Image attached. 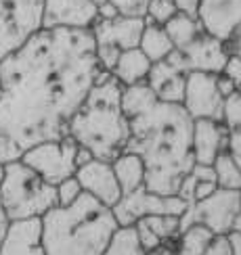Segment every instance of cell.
I'll use <instances>...</instances> for the list:
<instances>
[{"label":"cell","instance_id":"1","mask_svg":"<svg viewBox=\"0 0 241 255\" xmlns=\"http://www.w3.org/2000/svg\"><path fill=\"white\" fill-rule=\"evenodd\" d=\"M101 71L90 29L42 27L0 61V134L23 151L67 136Z\"/></svg>","mask_w":241,"mask_h":255},{"label":"cell","instance_id":"2","mask_svg":"<svg viewBox=\"0 0 241 255\" xmlns=\"http://www.w3.org/2000/svg\"><path fill=\"white\" fill-rule=\"evenodd\" d=\"M130 138L124 151L145 163V188L157 195H176L193 167V118L183 105L157 99L145 111L128 118Z\"/></svg>","mask_w":241,"mask_h":255},{"label":"cell","instance_id":"3","mask_svg":"<svg viewBox=\"0 0 241 255\" xmlns=\"http://www.w3.org/2000/svg\"><path fill=\"white\" fill-rule=\"evenodd\" d=\"M71 136L92 157L111 161L130 138V126L122 111V84L109 71H101L86 101L67 126Z\"/></svg>","mask_w":241,"mask_h":255},{"label":"cell","instance_id":"4","mask_svg":"<svg viewBox=\"0 0 241 255\" xmlns=\"http://www.w3.org/2000/svg\"><path fill=\"white\" fill-rule=\"evenodd\" d=\"M40 220L44 255H103L118 228L113 211L86 193L67 207L55 205Z\"/></svg>","mask_w":241,"mask_h":255},{"label":"cell","instance_id":"5","mask_svg":"<svg viewBox=\"0 0 241 255\" xmlns=\"http://www.w3.org/2000/svg\"><path fill=\"white\" fill-rule=\"evenodd\" d=\"M57 205V190L46 180H42L23 161L2 165L0 178V209L8 220L42 218Z\"/></svg>","mask_w":241,"mask_h":255},{"label":"cell","instance_id":"6","mask_svg":"<svg viewBox=\"0 0 241 255\" xmlns=\"http://www.w3.org/2000/svg\"><path fill=\"white\" fill-rule=\"evenodd\" d=\"M44 0H0V61L42 29Z\"/></svg>","mask_w":241,"mask_h":255},{"label":"cell","instance_id":"7","mask_svg":"<svg viewBox=\"0 0 241 255\" xmlns=\"http://www.w3.org/2000/svg\"><path fill=\"white\" fill-rule=\"evenodd\" d=\"M78 148L80 144L71 136H63L57 140H44L25 148L21 155V161L29 165L42 180L57 186L61 180L76 174Z\"/></svg>","mask_w":241,"mask_h":255},{"label":"cell","instance_id":"8","mask_svg":"<svg viewBox=\"0 0 241 255\" xmlns=\"http://www.w3.org/2000/svg\"><path fill=\"white\" fill-rule=\"evenodd\" d=\"M241 209V190L216 188L212 195L189 203L185 214L178 218V228L191 224H204L214 235H229L233 230V222ZM178 230V232H181Z\"/></svg>","mask_w":241,"mask_h":255},{"label":"cell","instance_id":"9","mask_svg":"<svg viewBox=\"0 0 241 255\" xmlns=\"http://www.w3.org/2000/svg\"><path fill=\"white\" fill-rule=\"evenodd\" d=\"M187 209V203L178 195H157L145 186L134 193L122 195V199L111 207L118 226H134L145 216H178Z\"/></svg>","mask_w":241,"mask_h":255},{"label":"cell","instance_id":"10","mask_svg":"<svg viewBox=\"0 0 241 255\" xmlns=\"http://www.w3.org/2000/svg\"><path fill=\"white\" fill-rule=\"evenodd\" d=\"M218 73L187 71L183 107L193 120H223L225 97L216 86Z\"/></svg>","mask_w":241,"mask_h":255},{"label":"cell","instance_id":"11","mask_svg":"<svg viewBox=\"0 0 241 255\" xmlns=\"http://www.w3.org/2000/svg\"><path fill=\"white\" fill-rule=\"evenodd\" d=\"M73 176L78 178L84 193L90 195L92 199H97L105 207L111 209L122 199V190H120L118 180H115L111 161L92 157L90 161L80 165Z\"/></svg>","mask_w":241,"mask_h":255},{"label":"cell","instance_id":"12","mask_svg":"<svg viewBox=\"0 0 241 255\" xmlns=\"http://www.w3.org/2000/svg\"><path fill=\"white\" fill-rule=\"evenodd\" d=\"M97 19V4L92 0H44L42 27L90 29Z\"/></svg>","mask_w":241,"mask_h":255},{"label":"cell","instance_id":"13","mask_svg":"<svg viewBox=\"0 0 241 255\" xmlns=\"http://www.w3.org/2000/svg\"><path fill=\"white\" fill-rule=\"evenodd\" d=\"M231 52L227 50L225 42L210 34H204L195 38L187 48L178 50L181 65L187 71H206V73H220L227 57Z\"/></svg>","mask_w":241,"mask_h":255},{"label":"cell","instance_id":"14","mask_svg":"<svg viewBox=\"0 0 241 255\" xmlns=\"http://www.w3.org/2000/svg\"><path fill=\"white\" fill-rule=\"evenodd\" d=\"M143 27H145V17L118 15L113 19H97L92 23L90 31L97 44L126 50V48L139 46Z\"/></svg>","mask_w":241,"mask_h":255},{"label":"cell","instance_id":"15","mask_svg":"<svg viewBox=\"0 0 241 255\" xmlns=\"http://www.w3.org/2000/svg\"><path fill=\"white\" fill-rule=\"evenodd\" d=\"M0 255H44L42 245V220H13L4 237Z\"/></svg>","mask_w":241,"mask_h":255},{"label":"cell","instance_id":"16","mask_svg":"<svg viewBox=\"0 0 241 255\" xmlns=\"http://www.w3.org/2000/svg\"><path fill=\"white\" fill-rule=\"evenodd\" d=\"M227 148V128L218 120H193V159L212 165Z\"/></svg>","mask_w":241,"mask_h":255},{"label":"cell","instance_id":"17","mask_svg":"<svg viewBox=\"0 0 241 255\" xmlns=\"http://www.w3.org/2000/svg\"><path fill=\"white\" fill-rule=\"evenodd\" d=\"M141 245L151 251L166 241L178 237V216H145L134 224Z\"/></svg>","mask_w":241,"mask_h":255},{"label":"cell","instance_id":"18","mask_svg":"<svg viewBox=\"0 0 241 255\" xmlns=\"http://www.w3.org/2000/svg\"><path fill=\"white\" fill-rule=\"evenodd\" d=\"M151 65L153 63L145 57V52L139 46L126 48V50L120 52L118 61H115V65L111 69V76L118 80L122 86H132V84L147 82Z\"/></svg>","mask_w":241,"mask_h":255},{"label":"cell","instance_id":"19","mask_svg":"<svg viewBox=\"0 0 241 255\" xmlns=\"http://www.w3.org/2000/svg\"><path fill=\"white\" fill-rule=\"evenodd\" d=\"M111 167H113L115 180L120 184L122 195L134 193V190L145 186V163L136 153L122 151L120 155H115L111 159Z\"/></svg>","mask_w":241,"mask_h":255},{"label":"cell","instance_id":"20","mask_svg":"<svg viewBox=\"0 0 241 255\" xmlns=\"http://www.w3.org/2000/svg\"><path fill=\"white\" fill-rule=\"evenodd\" d=\"M227 128V148L225 151L237 161L241 167V97L235 92L225 99L223 120Z\"/></svg>","mask_w":241,"mask_h":255},{"label":"cell","instance_id":"21","mask_svg":"<svg viewBox=\"0 0 241 255\" xmlns=\"http://www.w3.org/2000/svg\"><path fill=\"white\" fill-rule=\"evenodd\" d=\"M164 29H166L168 38L172 40L174 50L187 48L195 38H199L204 34V27L199 23V19L193 15L183 13V10H178L172 19H168L164 23Z\"/></svg>","mask_w":241,"mask_h":255},{"label":"cell","instance_id":"22","mask_svg":"<svg viewBox=\"0 0 241 255\" xmlns=\"http://www.w3.org/2000/svg\"><path fill=\"white\" fill-rule=\"evenodd\" d=\"M139 48L145 52V57L151 63H160V61L170 57V52L174 50V44H172V40L168 38L164 25L145 21L143 34L139 40Z\"/></svg>","mask_w":241,"mask_h":255},{"label":"cell","instance_id":"23","mask_svg":"<svg viewBox=\"0 0 241 255\" xmlns=\"http://www.w3.org/2000/svg\"><path fill=\"white\" fill-rule=\"evenodd\" d=\"M214 232L204 224H191L183 228L176 237V255H204Z\"/></svg>","mask_w":241,"mask_h":255},{"label":"cell","instance_id":"24","mask_svg":"<svg viewBox=\"0 0 241 255\" xmlns=\"http://www.w3.org/2000/svg\"><path fill=\"white\" fill-rule=\"evenodd\" d=\"M145 253L147 251L141 245L134 226H118L103 249V255H145Z\"/></svg>","mask_w":241,"mask_h":255},{"label":"cell","instance_id":"25","mask_svg":"<svg viewBox=\"0 0 241 255\" xmlns=\"http://www.w3.org/2000/svg\"><path fill=\"white\" fill-rule=\"evenodd\" d=\"M155 101H157L155 92L151 90V86L147 82L132 84V86H122V111L126 115V120L145 111Z\"/></svg>","mask_w":241,"mask_h":255},{"label":"cell","instance_id":"26","mask_svg":"<svg viewBox=\"0 0 241 255\" xmlns=\"http://www.w3.org/2000/svg\"><path fill=\"white\" fill-rule=\"evenodd\" d=\"M212 167H214V174H216L218 188L241 190V167L237 165V161L227 151H223L214 159Z\"/></svg>","mask_w":241,"mask_h":255},{"label":"cell","instance_id":"27","mask_svg":"<svg viewBox=\"0 0 241 255\" xmlns=\"http://www.w3.org/2000/svg\"><path fill=\"white\" fill-rule=\"evenodd\" d=\"M178 13V6L174 0H149L145 10V21L149 23L164 25L168 19H172Z\"/></svg>","mask_w":241,"mask_h":255},{"label":"cell","instance_id":"28","mask_svg":"<svg viewBox=\"0 0 241 255\" xmlns=\"http://www.w3.org/2000/svg\"><path fill=\"white\" fill-rule=\"evenodd\" d=\"M155 97L164 101V103H174V105H183L185 97V76H174L172 80H168L164 86L155 90Z\"/></svg>","mask_w":241,"mask_h":255},{"label":"cell","instance_id":"29","mask_svg":"<svg viewBox=\"0 0 241 255\" xmlns=\"http://www.w3.org/2000/svg\"><path fill=\"white\" fill-rule=\"evenodd\" d=\"M55 190H57V205H61V207H67L71 203H76V201L80 199V195L84 193L76 176H69L65 180H61V182L55 186Z\"/></svg>","mask_w":241,"mask_h":255},{"label":"cell","instance_id":"30","mask_svg":"<svg viewBox=\"0 0 241 255\" xmlns=\"http://www.w3.org/2000/svg\"><path fill=\"white\" fill-rule=\"evenodd\" d=\"M21 155H23V148H21V146L13 140V138L0 134V165L19 161Z\"/></svg>","mask_w":241,"mask_h":255},{"label":"cell","instance_id":"31","mask_svg":"<svg viewBox=\"0 0 241 255\" xmlns=\"http://www.w3.org/2000/svg\"><path fill=\"white\" fill-rule=\"evenodd\" d=\"M223 76H227L229 80H233L235 84L241 82V55H235V52H231L227 57L225 65H223Z\"/></svg>","mask_w":241,"mask_h":255},{"label":"cell","instance_id":"32","mask_svg":"<svg viewBox=\"0 0 241 255\" xmlns=\"http://www.w3.org/2000/svg\"><path fill=\"white\" fill-rule=\"evenodd\" d=\"M204 255H231V241L229 235H214L208 243Z\"/></svg>","mask_w":241,"mask_h":255},{"label":"cell","instance_id":"33","mask_svg":"<svg viewBox=\"0 0 241 255\" xmlns=\"http://www.w3.org/2000/svg\"><path fill=\"white\" fill-rule=\"evenodd\" d=\"M216 86H218V92L223 94L225 99L231 97V94H235V90H237V84L233 80H229L227 76H223V73L216 76Z\"/></svg>","mask_w":241,"mask_h":255},{"label":"cell","instance_id":"34","mask_svg":"<svg viewBox=\"0 0 241 255\" xmlns=\"http://www.w3.org/2000/svg\"><path fill=\"white\" fill-rule=\"evenodd\" d=\"M174 241H176V239L166 241V243H162V245H157L155 249L147 251L145 255H176V243H174Z\"/></svg>","mask_w":241,"mask_h":255},{"label":"cell","instance_id":"35","mask_svg":"<svg viewBox=\"0 0 241 255\" xmlns=\"http://www.w3.org/2000/svg\"><path fill=\"white\" fill-rule=\"evenodd\" d=\"M178 10H183V13L187 15H193L197 17V4H199V0H174Z\"/></svg>","mask_w":241,"mask_h":255},{"label":"cell","instance_id":"36","mask_svg":"<svg viewBox=\"0 0 241 255\" xmlns=\"http://www.w3.org/2000/svg\"><path fill=\"white\" fill-rule=\"evenodd\" d=\"M97 13H99V19H113V17H118L120 13H118V8H115L109 0L105 4H101V6H97Z\"/></svg>","mask_w":241,"mask_h":255},{"label":"cell","instance_id":"37","mask_svg":"<svg viewBox=\"0 0 241 255\" xmlns=\"http://www.w3.org/2000/svg\"><path fill=\"white\" fill-rule=\"evenodd\" d=\"M229 241H231V255H241V232L231 230Z\"/></svg>","mask_w":241,"mask_h":255},{"label":"cell","instance_id":"38","mask_svg":"<svg viewBox=\"0 0 241 255\" xmlns=\"http://www.w3.org/2000/svg\"><path fill=\"white\" fill-rule=\"evenodd\" d=\"M8 226H10V220H8V216L4 214V211L0 209V249H2V243H4V237L8 232Z\"/></svg>","mask_w":241,"mask_h":255},{"label":"cell","instance_id":"39","mask_svg":"<svg viewBox=\"0 0 241 255\" xmlns=\"http://www.w3.org/2000/svg\"><path fill=\"white\" fill-rule=\"evenodd\" d=\"M233 230L235 232H241V209H239V214H237V218L233 222Z\"/></svg>","mask_w":241,"mask_h":255},{"label":"cell","instance_id":"40","mask_svg":"<svg viewBox=\"0 0 241 255\" xmlns=\"http://www.w3.org/2000/svg\"><path fill=\"white\" fill-rule=\"evenodd\" d=\"M92 2L97 4V6H101V4H105V2H107V0H92Z\"/></svg>","mask_w":241,"mask_h":255},{"label":"cell","instance_id":"41","mask_svg":"<svg viewBox=\"0 0 241 255\" xmlns=\"http://www.w3.org/2000/svg\"><path fill=\"white\" fill-rule=\"evenodd\" d=\"M235 92H237V94H239V97H241V82L237 84V90H235Z\"/></svg>","mask_w":241,"mask_h":255},{"label":"cell","instance_id":"42","mask_svg":"<svg viewBox=\"0 0 241 255\" xmlns=\"http://www.w3.org/2000/svg\"><path fill=\"white\" fill-rule=\"evenodd\" d=\"M0 178H2V165H0Z\"/></svg>","mask_w":241,"mask_h":255}]
</instances>
